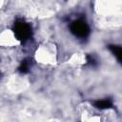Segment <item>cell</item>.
<instances>
[{
	"label": "cell",
	"instance_id": "3957f363",
	"mask_svg": "<svg viewBox=\"0 0 122 122\" xmlns=\"http://www.w3.org/2000/svg\"><path fill=\"white\" fill-rule=\"evenodd\" d=\"M93 106L99 110H106V109H110L112 107V101L110 98L96 100L95 102H93Z\"/></svg>",
	"mask_w": 122,
	"mask_h": 122
},
{
	"label": "cell",
	"instance_id": "5b68a950",
	"mask_svg": "<svg viewBox=\"0 0 122 122\" xmlns=\"http://www.w3.org/2000/svg\"><path fill=\"white\" fill-rule=\"evenodd\" d=\"M30 59H25L24 61H22V63L18 67L19 72H21V73H27V72H29V71H30Z\"/></svg>",
	"mask_w": 122,
	"mask_h": 122
},
{
	"label": "cell",
	"instance_id": "277c9868",
	"mask_svg": "<svg viewBox=\"0 0 122 122\" xmlns=\"http://www.w3.org/2000/svg\"><path fill=\"white\" fill-rule=\"evenodd\" d=\"M108 49L110 50V51L116 57L117 61L119 63H121V55H122V50L121 47L118 45H109Z\"/></svg>",
	"mask_w": 122,
	"mask_h": 122
},
{
	"label": "cell",
	"instance_id": "8992f818",
	"mask_svg": "<svg viewBox=\"0 0 122 122\" xmlns=\"http://www.w3.org/2000/svg\"><path fill=\"white\" fill-rule=\"evenodd\" d=\"M86 61H87V65L91 66V67H96L97 66V59L92 55V54H88L86 56Z\"/></svg>",
	"mask_w": 122,
	"mask_h": 122
},
{
	"label": "cell",
	"instance_id": "6da1fadb",
	"mask_svg": "<svg viewBox=\"0 0 122 122\" xmlns=\"http://www.w3.org/2000/svg\"><path fill=\"white\" fill-rule=\"evenodd\" d=\"M12 31L14 33L15 38L19 40L21 43H25L26 41H28L32 34L31 27L23 19H17L14 22Z\"/></svg>",
	"mask_w": 122,
	"mask_h": 122
},
{
	"label": "cell",
	"instance_id": "7a4b0ae2",
	"mask_svg": "<svg viewBox=\"0 0 122 122\" xmlns=\"http://www.w3.org/2000/svg\"><path fill=\"white\" fill-rule=\"evenodd\" d=\"M71 32L78 38H87L90 34V27L82 18L76 19L70 24Z\"/></svg>",
	"mask_w": 122,
	"mask_h": 122
}]
</instances>
